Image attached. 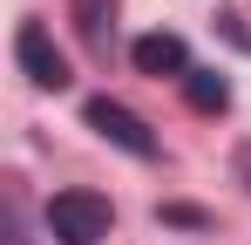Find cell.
<instances>
[{
	"instance_id": "obj_1",
	"label": "cell",
	"mask_w": 251,
	"mask_h": 245,
	"mask_svg": "<svg viewBox=\"0 0 251 245\" xmlns=\"http://www.w3.org/2000/svg\"><path fill=\"white\" fill-rule=\"evenodd\" d=\"M109 225H116V211H109V198H95V191H54L48 198V232L61 245H102Z\"/></svg>"
},
{
	"instance_id": "obj_2",
	"label": "cell",
	"mask_w": 251,
	"mask_h": 245,
	"mask_svg": "<svg viewBox=\"0 0 251 245\" xmlns=\"http://www.w3.org/2000/svg\"><path fill=\"white\" fill-rule=\"evenodd\" d=\"M82 122L95 129V136H109L116 150H129V157H143V163H156V157H163V143H156V129H150L143 116H136V109H123L116 95H88Z\"/></svg>"
},
{
	"instance_id": "obj_3",
	"label": "cell",
	"mask_w": 251,
	"mask_h": 245,
	"mask_svg": "<svg viewBox=\"0 0 251 245\" xmlns=\"http://www.w3.org/2000/svg\"><path fill=\"white\" fill-rule=\"evenodd\" d=\"M14 61H21V75L34 89H68V55L54 48V34L41 21H21L14 28Z\"/></svg>"
},
{
	"instance_id": "obj_4",
	"label": "cell",
	"mask_w": 251,
	"mask_h": 245,
	"mask_svg": "<svg viewBox=\"0 0 251 245\" xmlns=\"http://www.w3.org/2000/svg\"><path fill=\"white\" fill-rule=\"evenodd\" d=\"M129 61H136L143 75H176V82L190 75V48L176 34H136L129 41Z\"/></svg>"
},
{
	"instance_id": "obj_5",
	"label": "cell",
	"mask_w": 251,
	"mask_h": 245,
	"mask_svg": "<svg viewBox=\"0 0 251 245\" xmlns=\"http://www.w3.org/2000/svg\"><path fill=\"white\" fill-rule=\"evenodd\" d=\"M183 102L204 109V116H217V109L231 102V82L217 75V68H190V75H183Z\"/></svg>"
},
{
	"instance_id": "obj_6",
	"label": "cell",
	"mask_w": 251,
	"mask_h": 245,
	"mask_svg": "<svg viewBox=\"0 0 251 245\" xmlns=\"http://www.w3.org/2000/svg\"><path fill=\"white\" fill-rule=\"evenodd\" d=\"M109 14H116V0H75V34L102 55L109 48Z\"/></svg>"
},
{
	"instance_id": "obj_7",
	"label": "cell",
	"mask_w": 251,
	"mask_h": 245,
	"mask_svg": "<svg viewBox=\"0 0 251 245\" xmlns=\"http://www.w3.org/2000/svg\"><path fill=\"white\" fill-rule=\"evenodd\" d=\"M0 245H27V232H21V184L14 177L0 191Z\"/></svg>"
},
{
	"instance_id": "obj_8",
	"label": "cell",
	"mask_w": 251,
	"mask_h": 245,
	"mask_svg": "<svg viewBox=\"0 0 251 245\" xmlns=\"http://www.w3.org/2000/svg\"><path fill=\"white\" fill-rule=\"evenodd\" d=\"M156 218H163V225H183V232H204L210 225V211H197V204H163Z\"/></svg>"
},
{
	"instance_id": "obj_9",
	"label": "cell",
	"mask_w": 251,
	"mask_h": 245,
	"mask_svg": "<svg viewBox=\"0 0 251 245\" xmlns=\"http://www.w3.org/2000/svg\"><path fill=\"white\" fill-rule=\"evenodd\" d=\"M231 170H238V184H245V191H251V136H245V143H238V150H231Z\"/></svg>"
},
{
	"instance_id": "obj_10",
	"label": "cell",
	"mask_w": 251,
	"mask_h": 245,
	"mask_svg": "<svg viewBox=\"0 0 251 245\" xmlns=\"http://www.w3.org/2000/svg\"><path fill=\"white\" fill-rule=\"evenodd\" d=\"M217 21H224V34L238 41V48H251V28H245V21H238V14H217Z\"/></svg>"
}]
</instances>
